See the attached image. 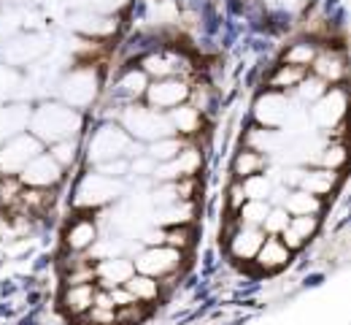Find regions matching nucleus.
Returning <instances> with one entry per match:
<instances>
[{
    "instance_id": "f257e3e1",
    "label": "nucleus",
    "mask_w": 351,
    "mask_h": 325,
    "mask_svg": "<svg viewBox=\"0 0 351 325\" xmlns=\"http://www.w3.org/2000/svg\"><path fill=\"white\" fill-rule=\"evenodd\" d=\"M30 128L33 136L38 141H62L71 139L79 128H82V117L76 109L71 106H60V103H44L33 117H30Z\"/></svg>"
},
{
    "instance_id": "f03ea898",
    "label": "nucleus",
    "mask_w": 351,
    "mask_h": 325,
    "mask_svg": "<svg viewBox=\"0 0 351 325\" xmlns=\"http://www.w3.org/2000/svg\"><path fill=\"white\" fill-rule=\"evenodd\" d=\"M125 131H130L135 139L143 141H157L171 136V120L162 117L157 109H143V106H132L122 114Z\"/></svg>"
},
{
    "instance_id": "7ed1b4c3",
    "label": "nucleus",
    "mask_w": 351,
    "mask_h": 325,
    "mask_svg": "<svg viewBox=\"0 0 351 325\" xmlns=\"http://www.w3.org/2000/svg\"><path fill=\"white\" fill-rule=\"evenodd\" d=\"M36 155H41V141L36 136L19 133V136L5 139L0 144V174H5V177L19 174Z\"/></svg>"
},
{
    "instance_id": "20e7f679",
    "label": "nucleus",
    "mask_w": 351,
    "mask_h": 325,
    "mask_svg": "<svg viewBox=\"0 0 351 325\" xmlns=\"http://www.w3.org/2000/svg\"><path fill=\"white\" fill-rule=\"evenodd\" d=\"M125 192V185L117 177H106V174H89L82 179V185L76 190V206H103L108 201H117Z\"/></svg>"
},
{
    "instance_id": "39448f33",
    "label": "nucleus",
    "mask_w": 351,
    "mask_h": 325,
    "mask_svg": "<svg viewBox=\"0 0 351 325\" xmlns=\"http://www.w3.org/2000/svg\"><path fill=\"white\" fill-rule=\"evenodd\" d=\"M97 87H100V82L92 68H76L62 79L60 93L71 109H84L97 98Z\"/></svg>"
},
{
    "instance_id": "423d86ee",
    "label": "nucleus",
    "mask_w": 351,
    "mask_h": 325,
    "mask_svg": "<svg viewBox=\"0 0 351 325\" xmlns=\"http://www.w3.org/2000/svg\"><path fill=\"white\" fill-rule=\"evenodd\" d=\"M130 149V139L122 128L117 125H103L92 141H89V160L95 163H106V160H119L125 157Z\"/></svg>"
},
{
    "instance_id": "0eeeda50",
    "label": "nucleus",
    "mask_w": 351,
    "mask_h": 325,
    "mask_svg": "<svg viewBox=\"0 0 351 325\" xmlns=\"http://www.w3.org/2000/svg\"><path fill=\"white\" fill-rule=\"evenodd\" d=\"M49 49V38L41 36V33H22L11 41H5L0 47V57L5 60V65L11 68H19V65H27L33 60H38Z\"/></svg>"
},
{
    "instance_id": "6e6552de",
    "label": "nucleus",
    "mask_w": 351,
    "mask_h": 325,
    "mask_svg": "<svg viewBox=\"0 0 351 325\" xmlns=\"http://www.w3.org/2000/svg\"><path fill=\"white\" fill-rule=\"evenodd\" d=\"M132 266H135L138 274H146V277L152 279L168 277V274H173L176 269L181 266V249H173V247H152L143 255H138V260Z\"/></svg>"
},
{
    "instance_id": "1a4fd4ad",
    "label": "nucleus",
    "mask_w": 351,
    "mask_h": 325,
    "mask_svg": "<svg viewBox=\"0 0 351 325\" xmlns=\"http://www.w3.org/2000/svg\"><path fill=\"white\" fill-rule=\"evenodd\" d=\"M62 179V166L51 157V155H36L22 171H19V182L27 187H51Z\"/></svg>"
},
{
    "instance_id": "9d476101",
    "label": "nucleus",
    "mask_w": 351,
    "mask_h": 325,
    "mask_svg": "<svg viewBox=\"0 0 351 325\" xmlns=\"http://www.w3.org/2000/svg\"><path fill=\"white\" fill-rule=\"evenodd\" d=\"M146 98H149V109H157V111H168L181 106L186 98H189V87L181 82V79H160L157 85H149L146 87Z\"/></svg>"
},
{
    "instance_id": "9b49d317",
    "label": "nucleus",
    "mask_w": 351,
    "mask_h": 325,
    "mask_svg": "<svg viewBox=\"0 0 351 325\" xmlns=\"http://www.w3.org/2000/svg\"><path fill=\"white\" fill-rule=\"evenodd\" d=\"M254 117H257V122L265 125V128H278L289 117V100L278 93L263 95L257 100V106H254Z\"/></svg>"
},
{
    "instance_id": "f8f14e48",
    "label": "nucleus",
    "mask_w": 351,
    "mask_h": 325,
    "mask_svg": "<svg viewBox=\"0 0 351 325\" xmlns=\"http://www.w3.org/2000/svg\"><path fill=\"white\" fill-rule=\"evenodd\" d=\"M71 27L89 36V38H106V36L117 33V19L97 14V11H82V14L71 16Z\"/></svg>"
},
{
    "instance_id": "ddd939ff",
    "label": "nucleus",
    "mask_w": 351,
    "mask_h": 325,
    "mask_svg": "<svg viewBox=\"0 0 351 325\" xmlns=\"http://www.w3.org/2000/svg\"><path fill=\"white\" fill-rule=\"evenodd\" d=\"M343 111H346V95L341 90H330L319 98V103L313 106V120L316 125L322 128H332L343 120Z\"/></svg>"
},
{
    "instance_id": "4468645a",
    "label": "nucleus",
    "mask_w": 351,
    "mask_h": 325,
    "mask_svg": "<svg viewBox=\"0 0 351 325\" xmlns=\"http://www.w3.org/2000/svg\"><path fill=\"white\" fill-rule=\"evenodd\" d=\"M200 168V155L195 149H181L176 157L165 160L160 168H154V174L160 179H181V177H192Z\"/></svg>"
},
{
    "instance_id": "2eb2a0df",
    "label": "nucleus",
    "mask_w": 351,
    "mask_h": 325,
    "mask_svg": "<svg viewBox=\"0 0 351 325\" xmlns=\"http://www.w3.org/2000/svg\"><path fill=\"white\" fill-rule=\"evenodd\" d=\"M254 260H257V266H260L263 271H276V269L287 266V260H289V247H287L278 236L263 238V244H260Z\"/></svg>"
},
{
    "instance_id": "dca6fc26",
    "label": "nucleus",
    "mask_w": 351,
    "mask_h": 325,
    "mask_svg": "<svg viewBox=\"0 0 351 325\" xmlns=\"http://www.w3.org/2000/svg\"><path fill=\"white\" fill-rule=\"evenodd\" d=\"M95 284L92 282H79V284H68L65 295H62V304L71 315L76 317H84L89 309H92V301H95Z\"/></svg>"
},
{
    "instance_id": "f3484780",
    "label": "nucleus",
    "mask_w": 351,
    "mask_h": 325,
    "mask_svg": "<svg viewBox=\"0 0 351 325\" xmlns=\"http://www.w3.org/2000/svg\"><path fill=\"white\" fill-rule=\"evenodd\" d=\"M313 231H316V214H298V217H289L287 228L278 236H284L281 241L289 249H295V247H303L308 238L313 236Z\"/></svg>"
},
{
    "instance_id": "a211bd4d",
    "label": "nucleus",
    "mask_w": 351,
    "mask_h": 325,
    "mask_svg": "<svg viewBox=\"0 0 351 325\" xmlns=\"http://www.w3.org/2000/svg\"><path fill=\"white\" fill-rule=\"evenodd\" d=\"M263 231L260 228H243V231H238L232 236V241H230V252H232V258H238V260H254V255H257V249H260V244H263Z\"/></svg>"
},
{
    "instance_id": "6ab92c4d",
    "label": "nucleus",
    "mask_w": 351,
    "mask_h": 325,
    "mask_svg": "<svg viewBox=\"0 0 351 325\" xmlns=\"http://www.w3.org/2000/svg\"><path fill=\"white\" fill-rule=\"evenodd\" d=\"M30 122V109L25 106H5L0 109V141L19 136Z\"/></svg>"
},
{
    "instance_id": "aec40b11",
    "label": "nucleus",
    "mask_w": 351,
    "mask_h": 325,
    "mask_svg": "<svg viewBox=\"0 0 351 325\" xmlns=\"http://www.w3.org/2000/svg\"><path fill=\"white\" fill-rule=\"evenodd\" d=\"M97 274L100 279L111 287H122L128 279L135 274V266H132L130 260H125V258H103V263L97 266Z\"/></svg>"
},
{
    "instance_id": "412c9836",
    "label": "nucleus",
    "mask_w": 351,
    "mask_h": 325,
    "mask_svg": "<svg viewBox=\"0 0 351 325\" xmlns=\"http://www.w3.org/2000/svg\"><path fill=\"white\" fill-rule=\"evenodd\" d=\"M95 238H97V231H95V223H92V220H76V223L68 228V233H65V244H68L71 249H76V252L92 247Z\"/></svg>"
},
{
    "instance_id": "4be33fe9",
    "label": "nucleus",
    "mask_w": 351,
    "mask_h": 325,
    "mask_svg": "<svg viewBox=\"0 0 351 325\" xmlns=\"http://www.w3.org/2000/svg\"><path fill=\"white\" fill-rule=\"evenodd\" d=\"M338 182V174L335 171H330V168H324V171H308L306 177H300V185L306 192L311 195H324V192H330L332 187Z\"/></svg>"
},
{
    "instance_id": "5701e85b",
    "label": "nucleus",
    "mask_w": 351,
    "mask_h": 325,
    "mask_svg": "<svg viewBox=\"0 0 351 325\" xmlns=\"http://www.w3.org/2000/svg\"><path fill=\"white\" fill-rule=\"evenodd\" d=\"M122 287L130 293L135 301H141V304H146V301L157 298V293H160L157 282H154L152 277H146V274H132V277L128 279Z\"/></svg>"
},
{
    "instance_id": "b1692460",
    "label": "nucleus",
    "mask_w": 351,
    "mask_h": 325,
    "mask_svg": "<svg viewBox=\"0 0 351 325\" xmlns=\"http://www.w3.org/2000/svg\"><path fill=\"white\" fill-rule=\"evenodd\" d=\"M289 214H316L319 209H322V201H319V195H311L306 190H298V192H292L289 198H287V206H284Z\"/></svg>"
},
{
    "instance_id": "393cba45",
    "label": "nucleus",
    "mask_w": 351,
    "mask_h": 325,
    "mask_svg": "<svg viewBox=\"0 0 351 325\" xmlns=\"http://www.w3.org/2000/svg\"><path fill=\"white\" fill-rule=\"evenodd\" d=\"M316 65V74L324 79V82H338V79H343V74H346V65H343V57L341 54H324V57H319V60H313Z\"/></svg>"
},
{
    "instance_id": "a878e982",
    "label": "nucleus",
    "mask_w": 351,
    "mask_h": 325,
    "mask_svg": "<svg viewBox=\"0 0 351 325\" xmlns=\"http://www.w3.org/2000/svg\"><path fill=\"white\" fill-rule=\"evenodd\" d=\"M146 76L152 74V76H157V79H168V76H173L176 71H178V65H176L173 57H165V54H149L146 60H143V68H141Z\"/></svg>"
},
{
    "instance_id": "bb28decb",
    "label": "nucleus",
    "mask_w": 351,
    "mask_h": 325,
    "mask_svg": "<svg viewBox=\"0 0 351 325\" xmlns=\"http://www.w3.org/2000/svg\"><path fill=\"white\" fill-rule=\"evenodd\" d=\"M171 111H173L171 128L181 131V133H195V131H197V125H200V111H197V109H186V106L178 109V106H176Z\"/></svg>"
},
{
    "instance_id": "cd10ccee",
    "label": "nucleus",
    "mask_w": 351,
    "mask_h": 325,
    "mask_svg": "<svg viewBox=\"0 0 351 325\" xmlns=\"http://www.w3.org/2000/svg\"><path fill=\"white\" fill-rule=\"evenodd\" d=\"M260 168H263V155H260L257 149H246V152H241L238 160H235V174H238L241 179H249V177L260 174Z\"/></svg>"
},
{
    "instance_id": "c85d7f7f",
    "label": "nucleus",
    "mask_w": 351,
    "mask_h": 325,
    "mask_svg": "<svg viewBox=\"0 0 351 325\" xmlns=\"http://www.w3.org/2000/svg\"><path fill=\"white\" fill-rule=\"evenodd\" d=\"M181 152V141L173 139V136H165V139H157L152 141V146H149V157L152 160H171Z\"/></svg>"
},
{
    "instance_id": "c756f323",
    "label": "nucleus",
    "mask_w": 351,
    "mask_h": 325,
    "mask_svg": "<svg viewBox=\"0 0 351 325\" xmlns=\"http://www.w3.org/2000/svg\"><path fill=\"white\" fill-rule=\"evenodd\" d=\"M146 87H149V76H146L143 71H128V74L119 79V90L125 95H130V98L143 95Z\"/></svg>"
},
{
    "instance_id": "7c9ffc66",
    "label": "nucleus",
    "mask_w": 351,
    "mask_h": 325,
    "mask_svg": "<svg viewBox=\"0 0 351 325\" xmlns=\"http://www.w3.org/2000/svg\"><path fill=\"white\" fill-rule=\"evenodd\" d=\"M265 214H267L265 201H249V203L241 209V220H243V225H249V228H260L265 223Z\"/></svg>"
},
{
    "instance_id": "2f4dec72",
    "label": "nucleus",
    "mask_w": 351,
    "mask_h": 325,
    "mask_svg": "<svg viewBox=\"0 0 351 325\" xmlns=\"http://www.w3.org/2000/svg\"><path fill=\"white\" fill-rule=\"evenodd\" d=\"M303 82V68L298 65H281L273 76V87H292V85H300Z\"/></svg>"
},
{
    "instance_id": "473e14b6",
    "label": "nucleus",
    "mask_w": 351,
    "mask_h": 325,
    "mask_svg": "<svg viewBox=\"0 0 351 325\" xmlns=\"http://www.w3.org/2000/svg\"><path fill=\"white\" fill-rule=\"evenodd\" d=\"M267 190H270V185H267V179L260 177V174L243 179V187H241L243 198H249V201H263L265 195H267Z\"/></svg>"
},
{
    "instance_id": "72a5a7b5",
    "label": "nucleus",
    "mask_w": 351,
    "mask_h": 325,
    "mask_svg": "<svg viewBox=\"0 0 351 325\" xmlns=\"http://www.w3.org/2000/svg\"><path fill=\"white\" fill-rule=\"evenodd\" d=\"M49 155H51L60 166H68V163H73V157H76V141H71V139L54 141V146H51Z\"/></svg>"
},
{
    "instance_id": "f704fd0d",
    "label": "nucleus",
    "mask_w": 351,
    "mask_h": 325,
    "mask_svg": "<svg viewBox=\"0 0 351 325\" xmlns=\"http://www.w3.org/2000/svg\"><path fill=\"white\" fill-rule=\"evenodd\" d=\"M287 223H289V212L287 209H273V212H267L265 214V231L273 233V236H278V233L287 228Z\"/></svg>"
},
{
    "instance_id": "c9c22d12",
    "label": "nucleus",
    "mask_w": 351,
    "mask_h": 325,
    "mask_svg": "<svg viewBox=\"0 0 351 325\" xmlns=\"http://www.w3.org/2000/svg\"><path fill=\"white\" fill-rule=\"evenodd\" d=\"M313 60H316V54H313V47H308V44H298V47H292L287 52V63L289 65H298V68L311 65Z\"/></svg>"
},
{
    "instance_id": "e433bc0d",
    "label": "nucleus",
    "mask_w": 351,
    "mask_h": 325,
    "mask_svg": "<svg viewBox=\"0 0 351 325\" xmlns=\"http://www.w3.org/2000/svg\"><path fill=\"white\" fill-rule=\"evenodd\" d=\"M162 241H165L168 247H173V249H184V247H189L192 233L186 231L184 225H176L171 231H162Z\"/></svg>"
},
{
    "instance_id": "4c0bfd02",
    "label": "nucleus",
    "mask_w": 351,
    "mask_h": 325,
    "mask_svg": "<svg viewBox=\"0 0 351 325\" xmlns=\"http://www.w3.org/2000/svg\"><path fill=\"white\" fill-rule=\"evenodd\" d=\"M343 160H346V149H343V146H330V149L322 155V163H324L330 171L341 168V166H343Z\"/></svg>"
},
{
    "instance_id": "58836bf2",
    "label": "nucleus",
    "mask_w": 351,
    "mask_h": 325,
    "mask_svg": "<svg viewBox=\"0 0 351 325\" xmlns=\"http://www.w3.org/2000/svg\"><path fill=\"white\" fill-rule=\"evenodd\" d=\"M79 5H87V11H97V14H108L114 8H119L125 0H76Z\"/></svg>"
},
{
    "instance_id": "ea45409f",
    "label": "nucleus",
    "mask_w": 351,
    "mask_h": 325,
    "mask_svg": "<svg viewBox=\"0 0 351 325\" xmlns=\"http://www.w3.org/2000/svg\"><path fill=\"white\" fill-rule=\"evenodd\" d=\"M270 8H276V11H287V14H292V11H300L303 5H306V0H265Z\"/></svg>"
},
{
    "instance_id": "a19ab883",
    "label": "nucleus",
    "mask_w": 351,
    "mask_h": 325,
    "mask_svg": "<svg viewBox=\"0 0 351 325\" xmlns=\"http://www.w3.org/2000/svg\"><path fill=\"white\" fill-rule=\"evenodd\" d=\"M300 95L313 100L319 95H324V87H322V79H311V82H300Z\"/></svg>"
},
{
    "instance_id": "79ce46f5",
    "label": "nucleus",
    "mask_w": 351,
    "mask_h": 325,
    "mask_svg": "<svg viewBox=\"0 0 351 325\" xmlns=\"http://www.w3.org/2000/svg\"><path fill=\"white\" fill-rule=\"evenodd\" d=\"M14 85V79H11V74L5 71V65H0V93H5L8 87Z\"/></svg>"
}]
</instances>
